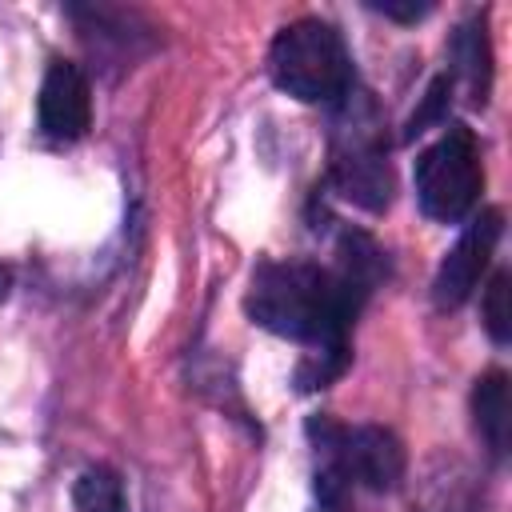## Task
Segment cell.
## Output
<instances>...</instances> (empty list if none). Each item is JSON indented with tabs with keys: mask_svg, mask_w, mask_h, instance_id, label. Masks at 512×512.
Masks as SVG:
<instances>
[{
	"mask_svg": "<svg viewBox=\"0 0 512 512\" xmlns=\"http://www.w3.org/2000/svg\"><path fill=\"white\" fill-rule=\"evenodd\" d=\"M480 312H484V328L496 344H504L512 336V308H508V272H496L484 288V300H480Z\"/></svg>",
	"mask_w": 512,
	"mask_h": 512,
	"instance_id": "11",
	"label": "cell"
},
{
	"mask_svg": "<svg viewBox=\"0 0 512 512\" xmlns=\"http://www.w3.org/2000/svg\"><path fill=\"white\" fill-rule=\"evenodd\" d=\"M472 412H476L480 436L500 456L508 448V428H512V404H508V376L504 372H484L476 380V388H472Z\"/></svg>",
	"mask_w": 512,
	"mask_h": 512,
	"instance_id": "8",
	"label": "cell"
},
{
	"mask_svg": "<svg viewBox=\"0 0 512 512\" xmlns=\"http://www.w3.org/2000/svg\"><path fill=\"white\" fill-rule=\"evenodd\" d=\"M272 80L304 100V104H328L348 96L352 88V60L340 40V32L324 20H296L288 24L268 52Z\"/></svg>",
	"mask_w": 512,
	"mask_h": 512,
	"instance_id": "2",
	"label": "cell"
},
{
	"mask_svg": "<svg viewBox=\"0 0 512 512\" xmlns=\"http://www.w3.org/2000/svg\"><path fill=\"white\" fill-rule=\"evenodd\" d=\"M308 432L316 440V448L324 452L328 468H324V488L332 484H364L372 492L396 488L404 476V444L376 424L364 428H344L332 420H308Z\"/></svg>",
	"mask_w": 512,
	"mask_h": 512,
	"instance_id": "3",
	"label": "cell"
},
{
	"mask_svg": "<svg viewBox=\"0 0 512 512\" xmlns=\"http://www.w3.org/2000/svg\"><path fill=\"white\" fill-rule=\"evenodd\" d=\"M88 124H92L88 76L68 60H52L40 84V128L52 140H76L88 132Z\"/></svg>",
	"mask_w": 512,
	"mask_h": 512,
	"instance_id": "7",
	"label": "cell"
},
{
	"mask_svg": "<svg viewBox=\"0 0 512 512\" xmlns=\"http://www.w3.org/2000/svg\"><path fill=\"white\" fill-rule=\"evenodd\" d=\"M456 48H460V72L468 76V92H472V100L476 104H484L488 100V76H492V68H488V40H484V28H464L460 32V40H456Z\"/></svg>",
	"mask_w": 512,
	"mask_h": 512,
	"instance_id": "10",
	"label": "cell"
},
{
	"mask_svg": "<svg viewBox=\"0 0 512 512\" xmlns=\"http://www.w3.org/2000/svg\"><path fill=\"white\" fill-rule=\"evenodd\" d=\"M372 8L392 16V20H420V16L432 12V4H416V0H408V4L404 0H372Z\"/></svg>",
	"mask_w": 512,
	"mask_h": 512,
	"instance_id": "13",
	"label": "cell"
},
{
	"mask_svg": "<svg viewBox=\"0 0 512 512\" xmlns=\"http://www.w3.org/2000/svg\"><path fill=\"white\" fill-rule=\"evenodd\" d=\"M244 304L260 328L312 344L316 352H348L344 332L360 308L332 268L308 260H264L252 272Z\"/></svg>",
	"mask_w": 512,
	"mask_h": 512,
	"instance_id": "1",
	"label": "cell"
},
{
	"mask_svg": "<svg viewBox=\"0 0 512 512\" xmlns=\"http://www.w3.org/2000/svg\"><path fill=\"white\" fill-rule=\"evenodd\" d=\"M332 180L352 204L368 212L388 208L392 168L384 156V136L372 116V104L344 112V124L336 128V140H332Z\"/></svg>",
	"mask_w": 512,
	"mask_h": 512,
	"instance_id": "5",
	"label": "cell"
},
{
	"mask_svg": "<svg viewBox=\"0 0 512 512\" xmlns=\"http://www.w3.org/2000/svg\"><path fill=\"white\" fill-rule=\"evenodd\" d=\"M4 292H8V276H4V268H0V300H4Z\"/></svg>",
	"mask_w": 512,
	"mask_h": 512,
	"instance_id": "14",
	"label": "cell"
},
{
	"mask_svg": "<svg viewBox=\"0 0 512 512\" xmlns=\"http://www.w3.org/2000/svg\"><path fill=\"white\" fill-rule=\"evenodd\" d=\"M444 92H448V80H436V84H432V92H428V100H424V112H420V116H412V124H408V136H420V132L428 128V120H436V116H440Z\"/></svg>",
	"mask_w": 512,
	"mask_h": 512,
	"instance_id": "12",
	"label": "cell"
},
{
	"mask_svg": "<svg viewBox=\"0 0 512 512\" xmlns=\"http://www.w3.org/2000/svg\"><path fill=\"white\" fill-rule=\"evenodd\" d=\"M500 228H504L500 208L480 212V216L464 228V236H460L456 248L444 256V264H440V272H436V280H432V300H436L440 308H460V304L472 296V288L480 284V272H484L488 260H492V248H496V240H500Z\"/></svg>",
	"mask_w": 512,
	"mask_h": 512,
	"instance_id": "6",
	"label": "cell"
},
{
	"mask_svg": "<svg viewBox=\"0 0 512 512\" xmlns=\"http://www.w3.org/2000/svg\"><path fill=\"white\" fill-rule=\"evenodd\" d=\"M76 512H124V484L112 468H84L72 488Z\"/></svg>",
	"mask_w": 512,
	"mask_h": 512,
	"instance_id": "9",
	"label": "cell"
},
{
	"mask_svg": "<svg viewBox=\"0 0 512 512\" xmlns=\"http://www.w3.org/2000/svg\"><path fill=\"white\" fill-rule=\"evenodd\" d=\"M480 148L472 128L452 124L420 160H416V196L432 220H460L480 196Z\"/></svg>",
	"mask_w": 512,
	"mask_h": 512,
	"instance_id": "4",
	"label": "cell"
}]
</instances>
